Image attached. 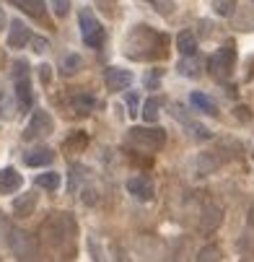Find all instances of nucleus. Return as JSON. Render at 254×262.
I'll use <instances>...</instances> for the list:
<instances>
[{"instance_id": "29", "label": "nucleus", "mask_w": 254, "mask_h": 262, "mask_svg": "<svg viewBox=\"0 0 254 262\" xmlns=\"http://www.w3.org/2000/svg\"><path fill=\"white\" fill-rule=\"evenodd\" d=\"M127 104H130V115H137V96L135 94H127Z\"/></svg>"}, {"instance_id": "15", "label": "nucleus", "mask_w": 254, "mask_h": 262, "mask_svg": "<svg viewBox=\"0 0 254 262\" xmlns=\"http://www.w3.org/2000/svg\"><path fill=\"white\" fill-rule=\"evenodd\" d=\"M8 3H13L16 8H21L31 18H42L44 16V0H8Z\"/></svg>"}, {"instance_id": "5", "label": "nucleus", "mask_w": 254, "mask_h": 262, "mask_svg": "<svg viewBox=\"0 0 254 262\" xmlns=\"http://www.w3.org/2000/svg\"><path fill=\"white\" fill-rule=\"evenodd\" d=\"M130 138H132V143L148 148V151H161L166 145V133L161 127H132Z\"/></svg>"}, {"instance_id": "32", "label": "nucleus", "mask_w": 254, "mask_h": 262, "mask_svg": "<svg viewBox=\"0 0 254 262\" xmlns=\"http://www.w3.org/2000/svg\"><path fill=\"white\" fill-rule=\"evenodd\" d=\"M3 24H6V13H3V8H0V29H3Z\"/></svg>"}, {"instance_id": "14", "label": "nucleus", "mask_w": 254, "mask_h": 262, "mask_svg": "<svg viewBox=\"0 0 254 262\" xmlns=\"http://www.w3.org/2000/svg\"><path fill=\"white\" fill-rule=\"evenodd\" d=\"M24 161L29 166H44V164L55 161V151H52V148H34V151H29L24 156Z\"/></svg>"}, {"instance_id": "9", "label": "nucleus", "mask_w": 254, "mask_h": 262, "mask_svg": "<svg viewBox=\"0 0 254 262\" xmlns=\"http://www.w3.org/2000/svg\"><path fill=\"white\" fill-rule=\"evenodd\" d=\"M29 42H31V29L24 21H13L11 24V31H8V47L11 50H21Z\"/></svg>"}, {"instance_id": "2", "label": "nucleus", "mask_w": 254, "mask_h": 262, "mask_svg": "<svg viewBox=\"0 0 254 262\" xmlns=\"http://www.w3.org/2000/svg\"><path fill=\"white\" fill-rule=\"evenodd\" d=\"M234 62H236V47L234 45H223L221 50H215L207 60V68H210V76L215 81H226L234 70Z\"/></svg>"}, {"instance_id": "28", "label": "nucleus", "mask_w": 254, "mask_h": 262, "mask_svg": "<svg viewBox=\"0 0 254 262\" xmlns=\"http://www.w3.org/2000/svg\"><path fill=\"white\" fill-rule=\"evenodd\" d=\"M218 257H221V254H218V249H215V247H210V249H202V252L197 254V259H200V262H205V259H218Z\"/></svg>"}, {"instance_id": "22", "label": "nucleus", "mask_w": 254, "mask_h": 262, "mask_svg": "<svg viewBox=\"0 0 254 262\" xmlns=\"http://www.w3.org/2000/svg\"><path fill=\"white\" fill-rule=\"evenodd\" d=\"M78 70H81V57L78 55H67L62 60V76H76Z\"/></svg>"}, {"instance_id": "17", "label": "nucleus", "mask_w": 254, "mask_h": 262, "mask_svg": "<svg viewBox=\"0 0 254 262\" xmlns=\"http://www.w3.org/2000/svg\"><path fill=\"white\" fill-rule=\"evenodd\" d=\"M34 208H36V192H26L24 198H16V200H13L16 215H31Z\"/></svg>"}, {"instance_id": "6", "label": "nucleus", "mask_w": 254, "mask_h": 262, "mask_svg": "<svg viewBox=\"0 0 254 262\" xmlns=\"http://www.w3.org/2000/svg\"><path fill=\"white\" fill-rule=\"evenodd\" d=\"M52 130H55L52 117L47 115L44 109H39V112H34V117H31V122H29V127H26V133H24V138H26V140H31V138H44V135H50Z\"/></svg>"}, {"instance_id": "7", "label": "nucleus", "mask_w": 254, "mask_h": 262, "mask_svg": "<svg viewBox=\"0 0 254 262\" xmlns=\"http://www.w3.org/2000/svg\"><path fill=\"white\" fill-rule=\"evenodd\" d=\"M11 247H13V252H16L18 259H31V257H36V252H39L36 242H34L29 234H24V231H13Z\"/></svg>"}, {"instance_id": "10", "label": "nucleus", "mask_w": 254, "mask_h": 262, "mask_svg": "<svg viewBox=\"0 0 254 262\" xmlns=\"http://www.w3.org/2000/svg\"><path fill=\"white\" fill-rule=\"evenodd\" d=\"M127 192H132L137 200H151L153 198V182L148 177H130L127 179Z\"/></svg>"}, {"instance_id": "4", "label": "nucleus", "mask_w": 254, "mask_h": 262, "mask_svg": "<svg viewBox=\"0 0 254 262\" xmlns=\"http://www.w3.org/2000/svg\"><path fill=\"white\" fill-rule=\"evenodd\" d=\"M81 34H83V42L88 45V47H94V50H99L101 45H104V26L99 24V18L91 13V11H81Z\"/></svg>"}, {"instance_id": "19", "label": "nucleus", "mask_w": 254, "mask_h": 262, "mask_svg": "<svg viewBox=\"0 0 254 262\" xmlns=\"http://www.w3.org/2000/svg\"><path fill=\"white\" fill-rule=\"evenodd\" d=\"M161 104H164V99H158V96L145 101V104H143V120H145V122H156V120H158V106H161Z\"/></svg>"}, {"instance_id": "30", "label": "nucleus", "mask_w": 254, "mask_h": 262, "mask_svg": "<svg viewBox=\"0 0 254 262\" xmlns=\"http://www.w3.org/2000/svg\"><path fill=\"white\" fill-rule=\"evenodd\" d=\"M39 78L47 83L50 81V65H39Z\"/></svg>"}, {"instance_id": "21", "label": "nucleus", "mask_w": 254, "mask_h": 262, "mask_svg": "<svg viewBox=\"0 0 254 262\" xmlns=\"http://www.w3.org/2000/svg\"><path fill=\"white\" fill-rule=\"evenodd\" d=\"M218 223H221V210L218 208H213V218H210V208H205V215H202V223H200V229L207 234V231H213Z\"/></svg>"}, {"instance_id": "16", "label": "nucleus", "mask_w": 254, "mask_h": 262, "mask_svg": "<svg viewBox=\"0 0 254 262\" xmlns=\"http://www.w3.org/2000/svg\"><path fill=\"white\" fill-rule=\"evenodd\" d=\"M176 50L184 55V57L195 55V52H197V39H195V34H190V31H179V36H176Z\"/></svg>"}, {"instance_id": "8", "label": "nucleus", "mask_w": 254, "mask_h": 262, "mask_svg": "<svg viewBox=\"0 0 254 262\" xmlns=\"http://www.w3.org/2000/svg\"><path fill=\"white\" fill-rule=\"evenodd\" d=\"M104 81H106V89L109 91H125L132 83V73L125 70V68H109L104 73Z\"/></svg>"}, {"instance_id": "31", "label": "nucleus", "mask_w": 254, "mask_h": 262, "mask_svg": "<svg viewBox=\"0 0 254 262\" xmlns=\"http://www.w3.org/2000/svg\"><path fill=\"white\" fill-rule=\"evenodd\" d=\"M34 50L36 52H44L47 50V39H34Z\"/></svg>"}, {"instance_id": "27", "label": "nucleus", "mask_w": 254, "mask_h": 262, "mask_svg": "<svg viewBox=\"0 0 254 262\" xmlns=\"http://www.w3.org/2000/svg\"><path fill=\"white\" fill-rule=\"evenodd\" d=\"M0 117H6V120H11V117H13V112H11V101L6 99L3 86H0Z\"/></svg>"}, {"instance_id": "26", "label": "nucleus", "mask_w": 254, "mask_h": 262, "mask_svg": "<svg viewBox=\"0 0 254 262\" xmlns=\"http://www.w3.org/2000/svg\"><path fill=\"white\" fill-rule=\"evenodd\" d=\"M50 6H52V11H55V16H67V11H70V0H50Z\"/></svg>"}, {"instance_id": "12", "label": "nucleus", "mask_w": 254, "mask_h": 262, "mask_svg": "<svg viewBox=\"0 0 254 262\" xmlns=\"http://www.w3.org/2000/svg\"><path fill=\"white\" fill-rule=\"evenodd\" d=\"M171 115H174V117H176L181 125H184V130H187V133H192L195 138H200V140H205V138H207V130H205V127H202L197 120L187 117L184 112H181V106H179V104H174V106H171Z\"/></svg>"}, {"instance_id": "23", "label": "nucleus", "mask_w": 254, "mask_h": 262, "mask_svg": "<svg viewBox=\"0 0 254 262\" xmlns=\"http://www.w3.org/2000/svg\"><path fill=\"white\" fill-rule=\"evenodd\" d=\"M234 8H236V0H213V11L218 13V16H231L234 13Z\"/></svg>"}, {"instance_id": "25", "label": "nucleus", "mask_w": 254, "mask_h": 262, "mask_svg": "<svg viewBox=\"0 0 254 262\" xmlns=\"http://www.w3.org/2000/svg\"><path fill=\"white\" fill-rule=\"evenodd\" d=\"M148 3L161 13V16H169V13H174V0H148Z\"/></svg>"}, {"instance_id": "13", "label": "nucleus", "mask_w": 254, "mask_h": 262, "mask_svg": "<svg viewBox=\"0 0 254 262\" xmlns=\"http://www.w3.org/2000/svg\"><path fill=\"white\" fill-rule=\"evenodd\" d=\"M190 104L197 109V112H202V115H210V117H218V106H215V101L210 99V96H205V94H200V91H195V94H190Z\"/></svg>"}, {"instance_id": "3", "label": "nucleus", "mask_w": 254, "mask_h": 262, "mask_svg": "<svg viewBox=\"0 0 254 262\" xmlns=\"http://www.w3.org/2000/svg\"><path fill=\"white\" fill-rule=\"evenodd\" d=\"M13 81H16V99H18V106L24 112L31 109L34 104V96H31V83H29V65L26 62H16L13 65Z\"/></svg>"}, {"instance_id": "11", "label": "nucleus", "mask_w": 254, "mask_h": 262, "mask_svg": "<svg viewBox=\"0 0 254 262\" xmlns=\"http://www.w3.org/2000/svg\"><path fill=\"white\" fill-rule=\"evenodd\" d=\"M21 184H24V177H21L13 166L0 169V192H3V195H8V192H18V190H21Z\"/></svg>"}, {"instance_id": "18", "label": "nucleus", "mask_w": 254, "mask_h": 262, "mask_svg": "<svg viewBox=\"0 0 254 262\" xmlns=\"http://www.w3.org/2000/svg\"><path fill=\"white\" fill-rule=\"evenodd\" d=\"M60 174H55V171H47V174H39L36 177V187H42V190H50V192H55L57 187H60Z\"/></svg>"}, {"instance_id": "1", "label": "nucleus", "mask_w": 254, "mask_h": 262, "mask_svg": "<svg viewBox=\"0 0 254 262\" xmlns=\"http://www.w3.org/2000/svg\"><path fill=\"white\" fill-rule=\"evenodd\" d=\"M151 47L164 50V47H166V39H164L158 31L148 29V26L132 29V31L127 34V39H125V55H130L132 60H156L158 52L151 50Z\"/></svg>"}, {"instance_id": "20", "label": "nucleus", "mask_w": 254, "mask_h": 262, "mask_svg": "<svg viewBox=\"0 0 254 262\" xmlns=\"http://www.w3.org/2000/svg\"><path fill=\"white\" fill-rule=\"evenodd\" d=\"M179 73H181V76H190V78H197L200 76V62L195 60V55H190V60H181L179 62Z\"/></svg>"}, {"instance_id": "24", "label": "nucleus", "mask_w": 254, "mask_h": 262, "mask_svg": "<svg viewBox=\"0 0 254 262\" xmlns=\"http://www.w3.org/2000/svg\"><path fill=\"white\" fill-rule=\"evenodd\" d=\"M91 106H94V96H86V94L73 96V109H78V112H91Z\"/></svg>"}]
</instances>
